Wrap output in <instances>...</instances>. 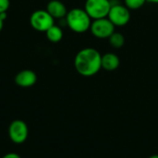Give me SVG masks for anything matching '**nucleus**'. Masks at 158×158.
Here are the masks:
<instances>
[{
  "label": "nucleus",
  "mask_w": 158,
  "mask_h": 158,
  "mask_svg": "<svg viewBox=\"0 0 158 158\" xmlns=\"http://www.w3.org/2000/svg\"><path fill=\"white\" fill-rule=\"evenodd\" d=\"M102 55L93 47H86L80 50L74 58V67L77 72L83 77H92L97 74L102 69Z\"/></svg>",
  "instance_id": "obj_1"
},
{
  "label": "nucleus",
  "mask_w": 158,
  "mask_h": 158,
  "mask_svg": "<svg viewBox=\"0 0 158 158\" xmlns=\"http://www.w3.org/2000/svg\"><path fill=\"white\" fill-rule=\"evenodd\" d=\"M66 22L69 28L76 33H83L90 30L92 19L84 8H72L68 11Z\"/></svg>",
  "instance_id": "obj_2"
},
{
  "label": "nucleus",
  "mask_w": 158,
  "mask_h": 158,
  "mask_svg": "<svg viewBox=\"0 0 158 158\" xmlns=\"http://www.w3.org/2000/svg\"><path fill=\"white\" fill-rule=\"evenodd\" d=\"M110 7V0H86L84 5V10L93 20L106 18Z\"/></svg>",
  "instance_id": "obj_3"
},
{
  "label": "nucleus",
  "mask_w": 158,
  "mask_h": 158,
  "mask_svg": "<svg viewBox=\"0 0 158 158\" xmlns=\"http://www.w3.org/2000/svg\"><path fill=\"white\" fill-rule=\"evenodd\" d=\"M107 18L115 27H123L131 20V10L125 5L111 2V7Z\"/></svg>",
  "instance_id": "obj_4"
},
{
  "label": "nucleus",
  "mask_w": 158,
  "mask_h": 158,
  "mask_svg": "<svg viewBox=\"0 0 158 158\" xmlns=\"http://www.w3.org/2000/svg\"><path fill=\"white\" fill-rule=\"evenodd\" d=\"M114 24L108 19V18H103L94 19L92 21L90 31L92 34L97 39H108L110 35L115 32Z\"/></svg>",
  "instance_id": "obj_5"
},
{
  "label": "nucleus",
  "mask_w": 158,
  "mask_h": 158,
  "mask_svg": "<svg viewBox=\"0 0 158 158\" xmlns=\"http://www.w3.org/2000/svg\"><path fill=\"white\" fill-rule=\"evenodd\" d=\"M54 18L46 11V10H36L34 11L31 18H30V23L31 27L42 32H45L50 27H52L54 23Z\"/></svg>",
  "instance_id": "obj_6"
},
{
  "label": "nucleus",
  "mask_w": 158,
  "mask_h": 158,
  "mask_svg": "<svg viewBox=\"0 0 158 158\" xmlns=\"http://www.w3.org/2000/svg\"><path fill=\"white\" fill-rule=\"evenodd\" d=\"M29 135L27 124L21 119L13 120L8 127V136L10 140L17 144L23 143Z\"/></svg>",
  "instance_id": "obj_7"
},
{
  "label": "nucleus",
  "mask_w": 158,
  "mask_h": 158,
  "mask_svg": "<svg viewBox=\"0 0 158 158\" xmlns=\"http://www.w3.org/2000/svg\"><path fill=\"white\" fill-rule=\"evenodd\" d=\"M36 81H37V76L35 72L31 69L21 70L15 77L16 84L22 88L31 87L36 83Z\"/></svg>",
  "instance_id": "obj_8"
},
{
  "label": "nucleus",
  "mask_w": 158,
  "mask_h": 158,
  "mask_svg": "<svg viewBox=\"0 0 158 158\" xmlns=\"http://www.w3.org/2000/svg\"><path fill=\"white\" fill-rule=\"evenodd\" d=\"M46 11L54 19H63L66 18L68 10L64 3L59 0H51L46 6Z\"/></svg>",
  "instance_id": "obj_9"
},
{
  "label": "nucleus",
  "mask_w": 158,
  "mask_h": 158,
  "mask_svg": "<svg viewBox=\"0 0 158 158\" xmlns=\"http://www.w3.org/2000/svg\"><path fill=\"white\" fill-rule=\"evenodd\" d=\"M120 65L119 57L114 53H106L102 56L101 66L102 69L107 71L116 70Z\"/></svg>",
  "instance_id": "obj_10"
},
{
  "label": "nucleus",
  "mask_w": 158,
  "mask_h": 158,
  "mask_svg": "<svg viewBox=\"0 0 158 158\" xmlns=\"http://www.w3.org/2000/svg\"><path fill=\"white\" fill-rule=\"evenodd\" d=\"M45 33H46L47 39L52 43H58L63 38V31H62V29L60 27L55 25V24L52 27H50L45 31Z\"/></svg>",
  "instance_id": "obj_11"
},
{
  "label": "nucleus",
  "mask_w": 158,
  "mask_h": 158,
  "mask_svg": "<svg viewBox=\"0 0 158 158\" xmlns=\"http://www.w3.org/2000/svg\"><path fill=\"white\" fill-rule=\"evenodd\" d=\"M108 41H109L110 45L113 48H116V49L121 48L125 44V37H124V35L122 33H120V32H118V31L113 32L110 35V37L108 38Z\"/></svg>",
  "instance_id": "obj_12"
},
{
  "label": "nucleus",
  "mask_w": 158,
  "mask_h": 158,
  "mask_svg": "<svg viewBox=\"0 0 158 158\" xmlns=\"http://www.w3.org/2000/svg\"><path fill=\"white\" fill-rule=\"evenodd\" d=\"M147 0H124V5L130 10H136L143 7Z\"/></svg>",
  "instance_id": "obj_13"
},
{
  "label": "nucleus",
  "mask_w": 158,
  "mask_h": 158,
  "mask_svg": "<svg viewBox=\"0 0 158 158\" xmlns=\"http://www.w3.org/2000/svg\"><path fill=\"white\" fill-rule=\"evenodd\" d=\"M10 2L9 0H0V14L6 12L9 7Z\"/></svg>",
  "instance_id": "obj_14"
},
{
  "label": "nucleus",
  "mask_w": 158,
  "mask_h": 158,
  "mask_svg": "<svg viewBox=\"0 0 158 158\" xmlns=\"http://www.w3.org/2000/svg\"><path fill=\"white\" fill-rule=\"evenodd\" d=\"M2 158H21L19 155L16 154V153H7L6 155H5Z\"/></svg>",
  "instance_id": "obj_15"
},
{
  "label": "nucleus",
  "mask_w": 158,
  "mask_h": 158,
  "mask_svg": "<svg viewBox=\"0 0 158 158\" xmlns=\"http://www.w3.org/2000/svg\"><path fill=\"white\" fill-rule=\"evenodd\" d=\"M3 26H4V19H2L1 17H0V31H1L2 29H3Z\"/></svg>",
  "instance_id": "obj_16"
},
{
  "label": "nucleus",
  "mask_w": 158,
  "mask_h": 158,
  "mask_svg": "<svg viewBox=\"0 0 158 158\" xmlns=\"http://www.w3.org/2000/svg\"><path fill=\"white\" fill-rule=\"evenodd\" d=\"M147 2L153 3V4H158V0H147Z\"/></svg>",
  "instance_id": "obj_17"
},
{
  "label": "nucleus",
  "mask_w": 158,
  "mask_h": 158,
  "mask_svg": "<svg viewBox=\"0 0 158 158\" xmlns=\"http://www.w3.org/2000/svg\"><path fill=\"white\" fill-rule=\"evenodd\" d=\"M148 158H158V155H153V156H149Z\"/></svg>",
  "instance_id": "obj_18"
}]
</instances>
